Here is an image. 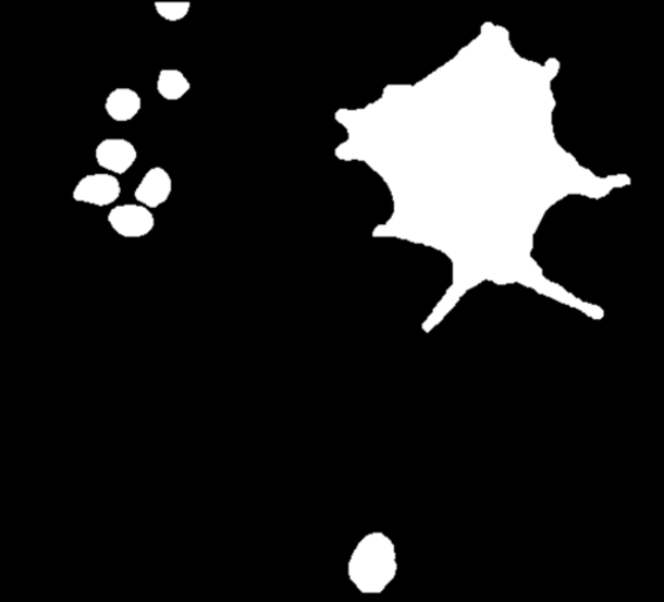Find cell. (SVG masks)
Returning <instances> with one entry per match:
<instances>
[{"instance_id": "obj_1", "label": "cell", "mask_w": 664, "mask_h": 602, "mask_svg": "<svg viewBox=\"0 0 664 602\" xmlns=\"http://www.w3.org/2000/svg\"><path fill=\"white\" fill-rule=\"evenodd\" d=\"M397 573L396 552L390 538L382 532L366 536L352 554L349 579L362 593H381Z\"/></svg>"}, {"instance_id": "obj_2", "label": "cell", "mask_w": 664, "mask_h": 602, "mask_svg": "<svg viewBox=\"0 0 664 602\" xmlns=\"http://www.w3.org/2000/svg\"><path fill=\"white\" fill-rule=\"evenodd\" d=\"M112 229L124 238H144L155 229V216L150 209L139 205L113 208L108 214Z\"/></svg>"}, {"instance_id": "obj_3", "label": "cell", "mask_w": 664, "mask_h": 602, "mask_svg": "<svg viewBox=\"0 0 664 602\" xmlns=\"http://www.w3.org/2000/svg\"><path fill=\"white\" fill-rule=\"evenodd\" d=\"M120 195V181L114 175L98 173L81 180L73 193V198L87 202V205L106 207L116 201Z\"/></svg>"}, {"instance_id": "obj_4", "label": "cell", "mask_w": 664, "mask_h": 602, "mask_svg": "<svg viewBox=\"0 0 664 602\" xmlns=\"http://www.w3.org/2000/svg\"><path fill=\"white\" fill-rule=\"evenodd\" d=\"M172 193L173 180L171 174L164 168L155 167L145 174L134 196L135 200L140 202V206L156 209L165 205Z\"/></svg>"}, {"instance_id": "obj_5", "label": "cell", "mask_w": 664, "mask_h": 602, "mask_svg": "<svg viewBox=\"0 0 664 602\" xmlns=\"http://www.w3.org/2000/svg\"><path fill=\"white\" fill-rule=\"evenodd\" d=\"M98 164L112 173L124 174L138 159L132 142L121 138L104 139L95 152Z\"/></svg>"}, {"instance_id": "obj_6", "label": "cell", "mask_w": 664, "mask_h": 602, "mask_svg": "<svg viewBox=\"0 0 664 602\" xmlns=\"http://www.w3.org/2000/svg\"><path fill=\"white\" fill-rule=\"evenodd\" d=\"M142 110V98L137 91L120 87L106 100V111L118 123L133 120Z\"/></svg>"}, {"instance_id": "obj_7", "label": "cell", "mask_w": 664, "mask_h": 602, "mask_svg": "<svg viewBox=\"0 0 664 602\" xmlns=\"http://www.w3.org/2000/svg\"><path fill=\"white\" fill-rule=\"evenodd\" d=\"M159 96L168 101H177L187 96L192 84L180 70H161L156 83Z\"/></svg>"}, {"instance_id": "obj_8", "label": "cell", "mask_w": 664, "mask_h": 602, "mask_svg": "<svg viewBox=\"0 0 664 602\" xmlns=\"http://www.w3.org/2000/svg\"><path fill=\"white\" fill-rule=\"evenodd\" d=\"M156 12L169 23H179L188 15L192 4L188 2H156Z\"/></svg>"}]
</instances>
